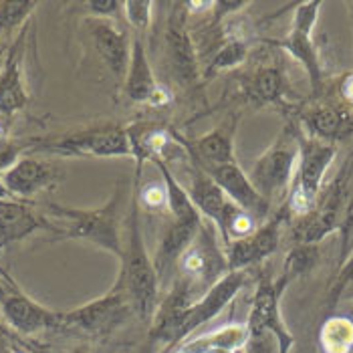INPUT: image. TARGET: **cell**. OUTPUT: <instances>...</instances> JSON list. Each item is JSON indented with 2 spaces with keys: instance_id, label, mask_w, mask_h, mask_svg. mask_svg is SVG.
Returning a JSON list of instances; mask_svg holds the SVG:
<instances>
[{
  "instance_id": "obj_1",
  "label": "cell",
  "mask_w": 353,
  "mask_h": 353,
  "mask_svg": "<svg viewBox=\"0 0 353 353\" xmlns=\"http://www.w3.org/2000/svg\"><path fill=\"white\" fill-rule=\"evenodd\" d=\"M139 202L136 186L128 202V216L123 220V254L119 259L121 271L117 281L123 285L132 309L139 319L152 321L158 305H160V279L154 267V259H150L141 222H139Z\"/></svg>"
},
{
  "instance_id": "obj_2",
  "label": "cell",
  "mask_w": 353,
  "mask_h": 353,
  "mask_svg": "<svg viewBox=\"0 0 353 353\" xmlns=\"http://www.w3.org/2000/svg\"><path fill=\"white\" fill-rule=\"evenodd\" d=\"M125 188L117 184L108 202L99 208H71L49 204L47 212L61 222L57 236L61 241H85L121 259L123 254V202Z\"/></svg>"
},
{
  "instance_id": "obj_3",
  "label": "cell",
  "mask_w": 353,
  "mask_h": 353,
  "mask_svg": "<svg viewBox=\"0 0 353 353\" xmlns=\"http://www.w3.org/2000/svg\"><path fill=\"white\" fill-rule=\"evenodd\" d=\"M32 152H45L61 158H136L137 150L132 128L97 125L51 139H37Z\"/></svg>"
},
{
  "instance_id": "obj_4",
  "label": "cell",
  "mask_w": 353,
  "mask_h": 353,
  "mask_svg": "<svg viewBox=\"0 0 353 353\" xmlns=\"http://www.w3.org/2000/svg\"><path fill=\"white\" fill-rule=\"evenodd\" d=\"M299 165V128L287 125L271 148L254 162L248 178L256 192L274 206V202H287L293 188Z\"/></svg>"
},
{
  "instance_id": "obj_5",
  "label": "cell",
  "mask_w": 353,
  "mask_h": 353,
  "mask_svg": "<svg viewBox=\"0 0 353 353\" xmlns=\"http://www.w3.org/2000/svg\"><path fill=\"white\" fill-rule=\"evenodd\" d=\"M337 156L335 143L305 136L299 128V165L293 188L287 196V210L291 216L303 218L317 206L327 170Z\"/></svg>"
},
{
  "instance_id": "obj_6",
  "label": "cell",
  "mask_w": 353,
  "mask_h": 353,
  "mask_svg": "<svg viewBox=\"0 0 353 353\" xmlns=\"http://www.w3.org/2000/svg\"><path fill=\"white\" fill-rule=\"evenodd\" d=\"M319 8H321L319 0L301 2L295 8L289 34L279 39V41H272L276 47L287 51L297 63L303 65V69L309 77V83H311L313 95H319L323 91V67L319 61L317 47L313 43V28L317 25V19H319Z\"/></svg>"
},
{
  "instance_id": "obj_7",
  "label": "cell",
  "mask_w": 353,
  "mask_h": 353,
  "mask_svg": "<svg viewBox=\"0 0 353 353\" xmlns=\"http://www.w3.org/2000/svg\"><path fill=\"white\" fill-rule=\"evenodd\" d=\"M178 269H180V281H184L190 287L198 299L228 272L226 254L220 250L216 236L210 232V228L204 222L194 243L182 254Z\"/></svg>"
},
{
  "instance_id": "obj_8",
  "label": "cell",
  "mask_w": 353,
  "mask_h": 353,
  "mask_svg": "<svg viewBox=\"0 0 353 353\" xmlns=\"http://www.w3.org/2000/svg\"><path fill=\"white\" fill-rule=\"evenodd\" d=\"M134 313L130 297L119 281L103 297L89 301L81 307L61 313V327H75L91 335H108Z\"/></svg>"
},
{
  "instance_id": "obj_9",
  "label": "cell",
  "mask_w": 353,
  "mask_h": 353,
  "mask_svg": "<svg viewBox=\"0 0 353 353\" xmlns=\"http://www.w3.org/2000/svg\"><path fill=\"white\" fill-rule=\"evenodd\" d=\"M0 309L6 323L21 335H37L61 327V313L30 299L6 272H0Z\"/></svg>"
},
{
  "instance_id": "obj_10",
  "label": "cell",
  "mask_w": 353,
  "mask_h": 353,
  "mask_svg": "<svg viewBox=\"0 0 353 353\" xmlns=\"http://www.w3.org/2000/svg\"><path fill=\"white\" fill-rule=\"evenodd\" d=\"M248 283L246 271H228L218 283H214L202 297L194 301L182 315V325L178 333V345L190 339V335L204 323L216 319L218 315L236 299V295Z\"/></svg>"
},
{
  "instance_id": "obj_11",
  "label": "cell",
  "mask_w": 353,
  "mask_h": 353,
  "mask_svg": "<svg viewBox=\"0 0 353 353\" xmlns=\"http://www.w3.org/2000/svg\"><path fill=\"white\" fill-rule=\"evenodd\" d=\"M291 218L287 206L283 204L269 220H265L252 234H248L246 239L234 241L226 245V263H228V271H246L259 263H263L265 259H269L272 252H276V248L281 245V230L283 224Z\"/></svg>"
},
{
  "instance_id": "obj_12",
  "label": "cell",
  "mask_w": 353,
  "mask_h": 353,
  "mask_svg": "<svg viewBox=\"0 0 353 353\" xmlns=\"http://www.w3.org/2000/svg\"><path fill=\"white\" fill-rule=\"evenodd\" d=\"M172 6L174 10L170 12L165 25V57L174 79L184 87H190L200 79V69L194 41L186 25L188 12L184 2H176Z\"/></svg>"
},
{
  "instance_id": "obj_13",
  "label": "cell",
  "mask_w": 353,
  "mask_h": 353,
  "mask_svg": "<svg viewBox=\"0 0 353 353\" xmlns=\"http://www.w3.org/2000/svg\"><path fill=\"white\" fill-rule=\"evenodd\" d=\"M343 204L345 184L343 178H337L325 198L313 208V212L299 218L293 230L295 245H319L325 236L339 230L343 226Z\"/></svg>"
},
{
  "instance_id": "obj_14",
  "label": "cell",
  "mask_w": 353,
  "mask_h": 353,
  "mask_svg": "<svg viewBox=\"0 0 353 353\" xmlns=\"http://www.w3.org/2000/svg\"><path fill=\"white\" fill-rule=\"evenodd\" d=\"M123 93L132 103H150L154 108L168 105L172 101V93L162 87L154 75L145 51V39L139 34H134L132 39V57L128 75L123 79Z\"/></svg>"
},
{
  "instance_id": "obj_15",
  "label": "cell",
  "mask_w": 353,
  "mask_h": 353,
  "mask_svg": "<svg viewBox=\"0 0 353 353\" xmlns=\"http://www.w3.org/2000/svg\"><path fill=\"white\" fill-rule=\"evenodd\" d=\"M210 174V178L218 184V188L226 194V198L236 204L239 208H243L245 212L252 214L256 220H269L271 214V206L269 202L256 192L252 186L248 174L243 172V168L236 162L224 163V165H216L206 170Z\"/></svg>"
},
{
  "instance_id": "obj_16",
  "label": "cell",
  "mask_w": 353,
  "mask_h": 353,
  "mask_svg": "<svg viewBox=\"0 0 353 353\" xmlns=\"http://www.w3.org/2000/svg\"><path fill=\"white\" fill-rule=\"evenodd\" d=\"M61 178V170L51 162L23 156L12 168L2 174V186L12 200H25L51 188Z\"/></svg>"
},
{
  "instance_id": "obj_17",
  "label": "cell",
  "mask_w": 353,
  "mask_h": 353,
  "mask_svg": "<svg viewBox=\"0 0 353 353\" xmlns=\"http://www.w3.org/2000/svg\"><path fill=\"white\" fill-rule=\"evenodd\" d=\"M87 27L105 67L119 81H123L132 57V43L128 32L119 27L117 21H103V19H91Z\"/></svg>"
},
{
  "instance_id": "obj_18",
  "label": "cell",
  "mask_w": 353,
  "mask_h": 353,
  "mask_svg": "<svg viewBox=\"0 0 353 353\" xmlns=\"http://www.w3.org/2000/svg\"><path fill=\"white\" fill-rule=\"evenodd\" d=\"M236 123L239 117H232L230 121L220 123L212 132L200 136L194 143L184 141L178 136L180 143L188 150L192 160L198 163L204 170L216 168V165H224V163L236 162L234 160V134H236Z\"/></svg>"
},
{
  "instance_id": "obj_19",
  "label": "cell",
  "mask_w": 353,
  "mask_h": 353,
  "mask_svg": "<svg viewBox=\"0 0 353 353\" xmlns=\"http://www.w3.org/2000/svg\"><path fill=\"white\" fill-rule=\"evenodd\" d=\"M303 123L301 132L313 139H321L327 143L343 141L353 134V117L347 108L337 105H315L299 113Z\"/></svg>"
},
{
  "instance_id": "obj_20",
  "label": "cell",
  "mask_w": 353,
  "mask_h": 353,
  "mask_svg": "<svg viewBox=\"0 0 353 353\" xmlns=\"http://www.w3.org/2000/svg\"><path fill=\"white\" fill-rule=\"evenodd\" d=\"M27 27L23 28L19 41L10 47L0 69V117H10L28 103V93L23 79V39Z\"/></svg>"
},
{
  "instance_id": "obj_21",
  "label": "cell",
  "mask_w": 353,
  "mask_h": 353,
  "mask_svg": "<svg viewBox=\"0 0 353 353\" xmlns=\"http://www.w3.org/2000/svg\"><path fill=\"white\" fill-rule=\"evenodd\" d=\"M200 226H202V220H194V222L172 220V224L165 228L158 250L154 254V267H156L158 279H160V287H163V283L170 279L172 271L178 269L182 254L194 243Z\"/></svg>"
},
{
  "instance_id": "obj_22",
  "label": "cell",
  "mask_w": 353,
  "mask_h": 353,
  "mask_svg": "<svg viewBox=\"0 0 353 353\" xmlns=\"http://www.w3.org/2000/svg\"><path fill=\"white\" fill-rule=\"evenodd\" d=\"M37 230H51L57 234L54 224L21 200H8L0 206V248L19 243Z\"/></svg>"
},
{
  "instance_id": "obj_23",
  "label": "cell",
  "mask_w": 353,
  "mask_h": 353,
  "mask_svg": "<svg viewBox=\"0 0 353 353\" xmlns=\"http://www.w3.org/2000/svg\"><path fill=\"white\" fill-rule=\"evenodd\" d=\"M188 174H190L188 176V186H184V188H186L190 200L194 202L196 210L200 214H204L208 220H212L214 226L220 228V224H222V220L226 216L232 202L226 198L224 192L218 188V184L210 178V174L204 168H200L196 162L192 163Z\"/></svg>"
},
{
  "instance_id": "obj_24",
  "label": "cell",
  "mask_w": 353,
  "mask_h": 353,
  "mask_svg": "<svg viewBox=\"0 0 353 353\" xmlns=\"http://www.w3.org/2000/svg\"><path fill=\"white\" fill-rule=\"evenodd\" d=\"M248 339H250V333H248L246 323H230V325L220 327L216 331H210V333H204V335H198V337H190L172 352L234 353L246 347Z\"/></svg>"
},
{
  "instance_id": "obj_25",
  "label": "cell",
  "mask_w": 353,
  "mask_h": 353,
  "mask_svg": "<svg viewBox=\"0 0 353 353\" xmlns=\"http://www.w3.org/2000/svg\"><path fill=\"white\" fill-rule=\"evenodd\" d=\"M156 163V168L162 174V184L165 188V208L172 214V220H182V222H194V220H202L200 212L196 210L194 202L190 200L186 188L182 186V182L174 176V172L170 170V165L165 163L163 158H150Z\"/></svg>"
},
{
  "instance_id": "obj_26",
  "label": "cell",
  "mask_w": 353,
  "mask_h": 353,
  "mask_svg": "<svg viewBox=\"0 0 353 353\" xmlns=\"http://www.w3.org/2000/svg\"><path fill=\"white\" fill-rule=\"evenodd\" d=\"M246 97L256 105H279L285 95V75L281 67L259 69L245 87Z\"/></svg>"
},
{
  "instance_id": "obj_27",
  "label": "cell",
  "mask_w": 353,
  "mask_h": 353,
  "mask_svg": "<svg viewBox=\"0 0 353 353\" xmlns=\"http://www.w3.org/2000/svg\"><path fill=\"white\" fill-rule=\"evenodd\" d=\"M319 347L323 353H353V319L331 315L319 329Z\"/></svg>"
},
{
  "instance_id": "obj_28",
  "label": "cell",
  "mask_w": 353,
  "mask_h": 353,
  "mask_svg": "<svg viewBox=\"0 0 353 353\" xmlns=\"http://www.w3.org/2000/svg\"><path fill=\"white\" fill-rule=\"evenodd\" d=\"M317 261H319V246L295 245L287 252L285 263H283V272L276 281L287 289L293 281H297L299 276L313 271Z\"/></svg>"
},
{
  "instance_id": "obj_29",
  "label": "cell",
  "mask_w": 353,
  "mask_h": 353,
  "mask_svg": "<svg viewBox=\"0 0 353 353\" xmlns=\"http://www.w3.org/2000/svg\"><path fill=\"white\" fill-rule=\"evenodd\" d=\"M248 51H250L248 41H224L216 54L210 59V63L204 71V79H212L220 73L241 67L248 57Z\"/></svg>"
},
{
  "instance_id": "obj_30",
  "label": "cell",
  "mask_w": 353,
  "mask_h": 353,
  "mask_svg": "<svg viewBox=\"0 0 353 353\" xmlns=\"http://www.w3.org/2000/svg\"><path fill=\"white\" fill-rule=\"evenodd\" d=\"M37 8L30 0H4L0 2V32H8L19 27H27L28 17Z\"/></svg>"
},
{
  "instance_id": "obj_31",
  "label": "cell",
  "mask_w": 353,
  "mask_h": 353,
  "mask_svg": "<svg viewBox=\"0 0 353 353\" xmlns=\"http://www.w3.org/2000/svg\"><path fill=\"white\" fill-rule=\"evenodd\" d=\"M152 10L154 2L150 0H125L121 14L125 17L128 25L134 28V34L143 37L152 27Z\"/></svg>"
},
{
  "instance_id": "obj_32",
  "label": "cell",
  "mask_w": 353,
  "mask_h": 353,
  "mask_svg": "<svg viewBox=\"0 0 353 353\" xmlns=\"http://www.w3.org/2000/svg\"><path fill=\"white\" fill-rule=\"evenodd\" d=\"M139 172H141V168H137L136 180H134L139 206H145L148 210H162V208H165V188H163V184H150V186L139 188Z\"/></svg>"
},
{
  "instance_id": "obj_33",
  "label": "cell",
  "mask_w": 353,
  "mask_h": 353,
  "mask_svg": "<svg viewBox=\"0 0 353 353\" xmlns=\"http://www.w3.org/2000/svg\"><path fill=\"white\" fill-rule=\"evenodd\" d=\"M353 281V254L343 263V267H339V271H337V276H335V281H333V285H331V289H329V297H327V307L329 309H333L335 305H337V301L341 299V295L345 293V289H347V285Z\"/></svg>"
},
{
  "instance_id": "obj_34",
  "label": "cell",
  "mask_w": 353,
  "mask_h": 353,
  "mask_svg": "<svg viewBox=\"0 0 353 353\" xmlns=\"http://www.w3.org/2000/svg\"><path fill=\"white\" fill-rule=\"evenodd\" d=\"M85 8L93 19H103V21H117L119 12H123V2L117 0H89L85 2Z\"/></svg>"
},
{
  "instance_id": "obj_35",
  "label": "cell",
  "mask_w": 353,
  "mask_h": 353,
  "mask_svg": "<svg viewBox=\"0 0 353 353\" xmlns=\"http://www.w3.org/2000/svg\"><path fill=\"white\" fill-rule=\"evenodd\" d=\"M246 6H248V2H245V0H216V2H212L210 10H214V25H222L230 17L241 14V10H245Z\"/></svg>"
},
{
  "instance_id": "obj_36",
  "label": "cell",
  "mask_w": 353,
  "mask_h": 353,
  "mask_svg": "<svg viewBox=\"0 0 353 353\" xmlns=\"http://www.w3.org/2000/svg\"><path fill=\"white\" fill-rule=\"evenodd\" d=\"M339 95L345 101V105L353 108V73L343 75V79L339 81Z\"/></svg>"
},
{
  "instance_id": "obj_37",
  "label": "cell",
  "mask_w": 353,
  "mask_h": 353,
  "mask_svg": "<svg viewBox=\"0 0 353 353\" xmlns=\"http://www.w3.org/2000/svg\"><path fill=\"white\" fill-rule=\"evenodd\" d=\"M6 117H0V143L8 139V125H6Z\"/></svg>"
},
{
  "instance_id": "obj_38",
  "label": "cell",
  "mask_w": 353,
  "mask_h": 353,
  "mask_svg": "<svg viewBox=\"0 0 353 353\" xmlns=\"http://www.w3.org/2000/svg\"><path fill=\"white\" fill-rule=\"evenodd\" d=\"M0 200H12L8 194H6V190H4V186H2V174H0Z\"/></svg>"
},
{
  "instance_id": "obj_39",
  "label": "cell",
  "mask_w": 353,
  "mask_h": 353,
  "mask_svg": "<svg viewBox=\"0 0 353 353\" xmlns=\"http://www.w3.org/2000/svg\"><path fill=\"white\" fill-rule=\"evenodd\" d=\"M341 297H352L353 299V281L347 285V289H345V293H343Z\"/></svg>"
},
{
  "instance_id": "obj_40",
  "label": "cell",
  "mask_w": 353,
  "mask_h": 353,
  "mask_svg": "<svg viewBox=\"0 0 353 353\" xmlns=\"http://www.w3.org/2000/svg\"><path fill=\"white\" fill-rule=\"evenodd\" d=\"M71 353H89L87 350H83V347H77V350H73Z\"/></svg>"
},
{
  "instance_id": "obj_41",
  "label": "cell",
  "mask_w": 353,
  "mask_h": 353,
  "mask_svg": "<svg viewBox=\"0 0 353 353\" xmlns=\"http://www.w3.org/2000/svg\"><path fill=\"white\" fill-rule=\"evenodd\" d=\"M8 353H30V352H25V350H10Z\"/></svg>"
},
{
  "instance_id": "obj_42",
  "label": "cell",
  "mask_w": 353,
  "mask_h": 353,
  "mask_svg": "<svg viewBox=\"0 0 353 353\" xmlns=\"http://www.w3.org/2000/svg\"><path fill=\"white\" fill-rule=\"evenodd\" d=\"M234 353H248V352H246V347H243V350H239V352H234Z\"/></svg>"
},
{
  "instance_id": "obj_43",
  "label": "cell",
  "mask_w": 353,
  "mask_h": 353,
  "mask_svg": "<svg viewBox=\"0 0 353 353\" xmlns=\"http://www.w3.org/2000/svg\"><path fill=\"white\" fill-rule=\"evenodd\" d=\"M4 202H8V200H0V206H2V204H4Z\"/></svg>"
},
{
  "instance_id": "obj_44",
  "label": "cell",
  "mask_w": 353,
  "mask_h": 353,
  "mask_svg": "<svg viewBox=\"0 0 353 353\" xmlns=\"http://www.w3.org/2000/svg\"><path fill=\"white\" fill-rule=\"evenodd\" d=\"M0 352H2V350H0Z\"/></svg>"
}]
</instances>
